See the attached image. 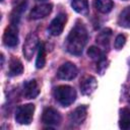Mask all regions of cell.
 <instances>
[{
	"instance_id": "obj_1",
	"label": "cell",
	"mask_w": 130,
	"mask_h": 130,
	"mask_svg": "<svg viewBox=\"0 0 130 130\" xmlns=\"http://www.w3.org/2000/svg\"><path fill=\"white\" fill-rule=\"evenodd\" d=\"M87 42V31L85 27L78 23L69 32L66 39V49L73 55H80Z\"/></svg>"
},
{
	"instance_id": "obj_2",
	"label": "cell",
	"mask_w": 130,
	"mask_h": 130,
	"mask_svg": "<svg viewBox=\"0 0 130 130\" xmlns=\"http://www.w3.org/2000/svg\"><path fill=\"white\" fill-rule=\"evenodd\" d=\"M54 96L60 105L67 107L75 101L76 91L69 85H59L54 89Z\"/></svg>"
},
{
	"instance_id": "obj_3",
	"label": "cell",
	"mask_w": 130,
	"mask_h": 130,
	"mask_svg": "<svg viewBox=\"0 0 130 130\" xmlns=\"http://www.w3.org/2000/svg\"><path fill=\"white\" fill-rule=\"evenodd\" d=\"M35 112V106L32 104H26L19 106L15 112V120L19 124L27 125L31 122Z\"/></svg>"
},
{
	"instance_id": "obj_4",
	"label": "cell",
	"mask_w": 130,
	"mask_h": 130,
	"mask_svg": "<svg viewBox=\"0 0 130 130\" xmlns=\"http://www.w3.org/2000/svg\"><path fill=\"white\" fill-rule=\"evenodd\" d=\"M39 38L37 34L30 32L27 35L24 44H23V55L27 60H30L36 52L37 49H39Z\"/></svg>"
},
{
	"instance_id": "obj_5",
	"label": "cell",
	"mask_w": 130,
	"mask_h": 130,
	"mask_svg": "<svg viewBox=\"0 0 130 130\" xmlns=\"http://www.w3.org/2000/svg\"><path fill=\"white\" fill-rule=\"evenodd\" d=\"M76 75H77V68L71 62H66L62 64L57 71V76L60 79L70 80V79L75 78Z\"/></svg>"
},
{
	"instance_id": "obj_6",
	"label": "cell",
	"mask_w": 130,
	"mask_h": 130,
	"mask_svg": "<svg viewBox=\"0 0 130 130\" xmlns=\"http://www.w3.org/2000/svg\"><path fill=\"white\" fill-rule=\"evenodd\" d=\"M67 21V17H66V14L65 13H60L58 14L50 23L49 25V32L52 35V36H59L61 35V32L63 31L64 29V26H65V23Z\"/></svg>"
},
{
	"instance_id": "obj_7",
	"label": "cell",
	"mask_w": 130,
	"mask_h": 130,
	"mask_svg": "<svg viewBox=\"0 0 130 130\" xmlns=\"http://www.w3.org/2000/svg\"><path fill=\"white\" fill-rule=\"evenodd\" d=\"M42 120L45 124L50 125V126H57L61 122V116L57 112V110L53 108H47L43 112Z\"/></svg>"
},
{
	"instance_id": "obj_8",
	"label": "cell",
	"mask_w": 130,
	"mask_h": 130,
	"mask_svg": "<svg viewBox=\"0 0 130 130\" xmlns=\"http://www.w3.org/2000/svg\"><path fill=\"white\" fill-rule=\"evenodd\" d=\"M3 43L7 47H15L18 44V34L17 28L14 24L7 27L3 35Z\"/></svg>"
},
{
	"instance_id": "obj_9",
	"label": "cell",
	"mask_w": 130,
	"mask_h": 130,
	"mask_svg": "<svg viewBox=\"0 0 130 130\" xmlns=\"http://www.w3.org/2000/svg\"><path fill=\"white\" fill-rule=\"evenodd\" d=\"M40 93V86L36 79L26 81L23 84V95L25 99H35Z\"/></svg>"
},
{
	"instance_id": "obj_10",
	"label": "cell",
	"mask_w": 130,
	"mask_h": 130,
	"mask_svg": "<svg viewBox=\"0 0 130 130\" xmlns=\"http://www.w3.org/2000/svg\"><path fill=\"white\" fill-rule=\"evenodd\" d=\"M87 107L79 106L75 110H73L69 115V120L73 125H80L86 118Z\"/></svg>"
},
{
	"instance_id": "obj_11",
	"label": "cell",
	"mask_w": 130,
	"mask_h": 130,
	"mask_svg": "<svg viewBox=\"0 0 130 130\" xmlns=\"http://www.w3.org/2000/svg\"><path fill=\"white\" fill-rule=\"evenodd\" d=\"M52 11V4H41V5H37L35 6L29 13L30 18L32 19H40L43 18L47 15H49Z\"/></svg>"
},
{
	"instance_id": "obj_12",
	"label": "cell",
	"mask_w": 130,
	"mask_h": 130,
	"mask_svg": "<svg viewBox=\"0 0 130 130\" xmlns=\"http://www.w3.org/2000/svg\"><path fill=\"white\" fill-rule=\"evenodd\" d=\"M98 86V82H96V79L93 77V76H85L82 81L80 82V89H81V92L85 95H89L91 94L95 88Z\"/></svg>"
},
{
	"instance_id": "obj_13",
	"label": "cell",
	"mask_w": 130,
	"mask_h": 130,
	"mask_svg": "<svg viewBox=\"0 0 130 130\" xmlns=\"http://www.w3.org/2000/svg\"><path fill=\"white\" fill-rule=\"evenodd\" d=\"M23 72V66L19 59L17 58H11L9 62V75L10 76H16L20 75Z\"/></svg>"
},
{
	"instance_id": "obj_14",
	"label": "cell",
	"mask_w": 130,
	"mask_h": 130,
	"mask_svg": "<svg viewBox=\"0 0 130 130\" xmlns=\"http://www.w3.org/2000/svg\"><path fill=\"white\" fill-rule=\"evenodd\" d=\"M93 5L98 11L102 13H108L112 10L114 3L112 0H94Z\"/></svg>"
},
{
	"instance_id": "obj_15",
	"label": "cell",
	"mask_w": 130,
	"mask_h": 130,
	"mask_svg": "<svg viewBox=\"0 0 130 130\" xmlns=\"http://www.w3.org/2000/svg\"><path fill=\"white\" fill-rule=\"evenodd\" d=\"M111 36H112V30H111L110 28H105V29H103V30L96 36V42H98L101 46L108 48V47H109V44H110Z\"/></svg>"
},
{
	"instance_id": "obj_16",
	"label": "cell",
	"mask_w": 130,
	"mask_h": 130,
	"mask_svg": "<svg viewBox=\"0 0 130 130\" xmlns=\"http://www.w3.org/2000/svg\"><path fill=\"white\" fill-rule=\"evenodd\" d=\"M119 126L121 129L129 130L130 129V111L128 109H123L120 112Z\"/></svg>"
},
{
	"instance_id": "obj_17",
	"label": "cell",
	"mask_w": 130,
	"mask_h": 130,
	"mask_svg": "<svg viewBox=\"0 0 130 130\" xmlns=\"http://www.w3.org/2000/svg\"><path fill=\"white\" fill-rule=\"evenodd\" d=\"M71 6L76 12H78L80 14H86L88 12L87 0H72Z\"/></svg>"
},
{
	"instance_id": "obj_18",
	"label": "cell",
	"mask_w": 130,
	"mask_h": 130,
	"mask_svg": "<svg viewBox=\"0 0 130 130\" xmlns=\"http://www.w3.org/2000/svg\"><path fill=\"white\" fill-rule=\"evenodd\" d=\"M118 22L121 26H124V27H130V6L125 8L120 16H119V19H118Z\"/></svg>"
},
{
	"instance_id": "obj_19",
	"label": "cell",
	"mask_w": 130,
	"mask_h": 130,
	"mask_svg": "<svg viewBox=\"0 0 130 130\" xmlns=\"http://www.w3.org/2000/svg\"><path fill=\"white\" fill-rule=\"evenodd\" d=\"M25 6H26V2L23 1V2H21L17 7H15V9L13 10V12H12V14H11V24H14V25H15V24L18 22L19 17H20V15H21L22 11L25 10Z\"/></svg>"
},
{
	"instance_id": "obj_20",
	"label": "cell",
	"mask_w": 130,
	"mask_h": 130,
	"mask_svg": "<svg viewBox=\"0 0 130 130\" xmlns=\"http://www.w3.org/2000/svg\"><path fill=\"white\" fill-rule=\"evenodd\" d=\"M46 63V51H45V47L43 44H41L39 46V51H38V57H37V61H36V66L37 68H43L44 65Z\"/></svg>"
},
{
	"instance_id": "obj_21",
	"label": "cell",
	"mask_w": 130,
	"mask_h": 130,
	"mask_svg": "<svg viewBox=\"0 0 130 130\" xmlns=\"http://www.w3.org/2000/svg\"><path fill=\"white\" fill-rule=\"evenodd\" d=\"M87 55H88L92 60H95L96 62H99V61H101V60L104 59V54H103V52L101 51L100 48H98V47H95V46H91V47L88 49Z\"/></svg>"
},
{
	"instance_id": "obj_22",
	"label": "cell",
	"mask_w": 130,
	"mask_h": 130,
	"mask_svg": "<svg viewBox=\"0 0 130 130\" xmlns=\"http://www.w3.org/2000/svg\"><path fill=\"white\" fill-rule=\"evenodd\" d=\"M126 43V38L123 36V35H118L116 37V40H115V43H114V46L117 50H120L123 48V46L125 45Z\"/></svg>"
},
{
	"instance_id": "obj_23",
	"label": "cell",
	"mask_w": 130,
	"mask_h": 130,
	"mask_svg": "<svg viewBox=\"0 0 130 130\" xmlns=\"http://www.w3.org/2000/svg\"><path fill=\"white\" fill-rule=\"evenodd\" d=\"M129 101H130V88H129Z\"/></svg>"
},
{
	"instance_id": "obj_24",
	"label": "cell",
	"mask_w": 130,
	"mask_h": 130,
	"mask_svg": "<svg viewBox=\"0 0 130 130\" xmlns=\"http://www.w3.org/2000/svg\"><path fill=\"white\" fill-rule=\"evenodd\" d=\"M38 1H45V0H38Z\"/></svg>"
},
{
	"instance_id": "obj_25",
	"label": "cell",
	"mask_w": 130,
	"mask_h": 130,
	"mask_svg": "<svg viewBox=\"0 0 130 130\" xmlns=\"http://www.w3.org/2000/svg\"><path fill=\"white\" fill-rule=\"evenodd\" d=\"M1 1H3V0H1Z\"/></svg>"
}]
</instances>
